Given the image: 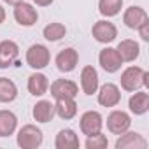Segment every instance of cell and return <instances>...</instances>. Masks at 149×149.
<instances>
[{"instance_id": "cell-10", "label": "cell", "mask_w": 149, "mask_h": 149, "mask_svg": "<svg viewBox=\"0 0 149 149\" xmlns=\"http://www.w3.org/2000/svg\"><path fill=\"white\" fill-rule=\"evenodd\" d=\"M79 93V86L70 79H56L51 84V95L53 98H76Z\"/></svg>"}, {"instance_id": "cell-27", "label": "cell", "mask_w": 149, "mask_h": 149, "mask_svg": "<svg viewBox=\"0 0 149 149\" xmlns=\"http://www.w3.org/2000/svg\"><path fill=\"white\" fill-rule=\"evenodd\" d=\"M137 30H139V33H140V39L147 42V40H149V21L142 23V25H140Z\"/></svg>"}, {"instance_id": "cell-21", "label": "cell", "mask_w": 149, "mask_h": 149, "mask_svg": "<svg viewBox=\"0 0 149 149\" xmlns=\"http://www.w3.org/2000/svg\"><path fill=\"white\" fill-rule=\"evenodd\" d=\"M47 90H49V81H47V77L44 74L35 72L28 77V91H30V95L42 97V95L47 93Z\"/></svg>"}, {"instance_id": "cell-13", "label": "cell", "mask_w": 149, "mask_h": 149, "mask_svg": "<svg viewBox=\"0 0 149 149\" xmlns=\"http://www.w3.org/2000/svg\"><path fill=\"white\" fill-rule=\"evenodd\" d=\"M147 140L137 132H125L116 140V149H146Z\"/></svg>"}, {"instance_id": "cell-14", "label": "cell", "mask_w": 149, "mask_h": 149, "mask_svg": "<svg viewBox=\"0 0 149 149\" xmlns=\"http://www.w3.org/2000/svg\"><path fill=\"white\" fill-rule=\"evenodd\" d=\"M98 86H100L98 72L95 70V67L86 65L81 70V88H83V93L84 95H93V93H97Z\"/></svg>"}, {"instance_id": "cell-4", "label": "cell", "mask_w": 149, "mask_h": 149, "mask_svg": "<svg viewBox=\"0 0 149 149\" xmlns=\"http://www.w3.org/2000/svg\"><path fill=\"white\" fill-rule=\"evenodd\" d=\"M102 126H104V118L97 111H86L79 119V128L86 137L102 132Z\"/></svg>"}, {"instance_id": "cell-26", "label": "cell", "mask_w": 149, "mask_h": 149, "mask_svg": "<svg viewBox=\"0 0 149 149\" xmlns=\"http://www.w3.org/2000/svg\"><path fill=\"white\" fill-rule=\"evenodd\" d=\"M107 146H109V140H107V137L102 132H98L95 135H90L86 139V142H84L86 149H105Z\"/></svg>"}, {"instance_id": "cell-16", "label": "cell", "mask_w": 149, "mask_h": 149, "mask_svg": "<svg viewBox=\"0 0 149 149\" xmlns=\"http://www.w3.org/2000/svg\"><path fill=\"white\" fill-rule=\"evenodd\" d=\"M130 112L135 116H142L149 111V93L147 91H133V95L128 100Z\"/></svg>"}, {"instance_id": "cell-9", "label": "cell", "mask_w": 149, "mask_h": 149, "mask_svg": "<svg viewBox=\"0 0 149 149\" xmlns=\"http://www.w3.org/2000/svg\"><path fill=\"white\" fill-rule=\"evenodd\" d=\"M98 104L104 107H116L121 102V90L114 83H105L104 86H98Z\"/></svg>"}, {"instance_id": "cell-15", "label": "cell", "mask_w": 149, "mask_h": 149, "mask_svg": "<svg viewBox=\"0 0 149 149\" xmlns=\"http://www.w3.org/2000/svg\"><path fill=\"white\" fill-rule=\"evenodd\" d=\"M146 21H149V16H147L146 9H142V7H139V6L128 7V9L125 11V14H123V23H125L128 28H132V30H137V28H139L142 23H146Z\"/></svg>"}, {"instance_id": "cell-22", "label": "cell", "mask_w": 149, "mask_h": 149, "mask_svg": "<svg viewBox=\"0 0 149 149\" xmlns=\"http://www.w3.org/2000/svg\"><path fill=\"white\" fill-rule=\"evenodd\" d=\"M18 126V118L14 112L2 109L0 111V137H9L16 132Z\"/></svg>"}, {"instance_id": "cell-17", "label": "cell", "mask_w": 149, "mask_h": 149, "mask_svg": "<svg viewBox=\"0 0 149 149\" xmlns=\"http://www.w3.org/2000/svg\"><path fill=\"white\" fill-rule=\"evenodd\" d=\"M32 116L37 123H49L54 118V104L51 100H39L32 109Z\"/></svg>"}, {"instance_id": "cell-1", "label": "cell", "mask_w": 149, "mask_h": 149, "mask_svg": "<svg viewBox=\"0 0 149 149\" xmlns=\"http://www.w3.org/2000/svg\"><path fill=\"white\" fill-rule=\"evenodd\" d=\"M119 83L125 91H137L144 86H149V74L140 67H128L123 70Z\"/></svg>"}, {"instance_id": "cell-30", "label": "cell", "mask_w": 149, "mask_h": 149, "mask_svg": "<svg viewBox=\"0 0 149 149\" xmlns=\"http://www.w3.org/2000/svg\"><path fill=\"white\" fill-rule=\"evenodd\" d=\"M6 4H9V6H16V4H19V2H23V0H4Z\"/></svg>"}, {"instance_id": "cell-2", "label": "cell", "mask_w": 149, "mask_h": 149, "mask_svg": "<svg viewBox=\"0 0 149 149\" xmlns=\"http://www.w3.org/2000/svg\"><path fill=\"white\" fill-rule=\"evenodd\" d=\"M16 142L21 149H37L44 142L42 130L37 128L35 125H25L23 128H19L16 135Z\"/></svg>"}, {"instance_id": "cell-3", "label": "cell", "mask_w": 149, "mask_h": 149, "mask_svg": "<svg viewBox=\"0 0 149 149\" xmlns=\"http://www.w3.org/2000/svg\"><path fill=\"white\" fill-rule=\"evenodd\" d=\"M51 53L44 44H32L26 51V63L33 70H42L49 65Z\"/></svg>"}, {"instance_id": "cell-24", "label": "cell", "mask_w": 149, "mask_h": 149, "mask_svg": "<svg viewBox=\"0 0 149 149\" xmlns=\"http://www.w3.org/2000/svg\"><path fill=\"white\" fill-rule=\"evenodd\" d=\"M123 9V0H98V11L105 18L118 16Z\"/></svg>"}, {"instance_id": "cell-29", "label": "cell", "mask_w": 149, "mask_h": 149, "mask_svg": "<svg viewBox=\"0 0 149 149\" xmlns=\"http://www.w3.org/2000/svg\"><path fill=\"white\" fill-rule=\"evenodd\" d=\"M4 21H6V9L0 6V25H2Z\"/></svg>"}, {"instance_id": "cell-28", "label": "cell", "mask_w": 149, "mask_h": 149, "mask_svg": "<svg viewBox=\"0 0 149 149\" xmlns=\"http://www.w3.org/2000/svg\"><path fill=\"white\" fill-rule=\"evenodd\" d=\"M33 2L39 6V7H47V6H51L54 0H33Z\"/></svg>"}, {"instance_id": "cell-20", "label": "cell", "mask_w": 149, "mask_h": 149, "mask_svg": "<svg viewBox=\"0 0 149 149\" xmlns=\"http://www.w3.org/2000/svg\"><path fill=\"white\" fill-rule=\"evenodd\" d=\"M54 114H58L65 121L76 118V114H77L76 100H74V98H58L56 104H54Z\"/></svg>"}, {"instance_id": "cell-23", "label": "cell", "mask_w": 149, "mask_h": 149, "mask_svg": "<svg viewBox=\"0 0 149 149\" xmlns=\"http://www.w3.org/2000/svg\"><path fill=\"white\" fill-rule=\"evenodd\" d=\"M16 97H18V86L7 77H0V102L9 104L16 100Z\"/></svg>"}, {"instance_id": "cell-18", "label": "cell", "mask_w": 149, "mask_h": 149, "mask_svg": "<svg viewBox=\"0 0 149 149\" xmlns=\"http://www.w3.org/2000/svg\"><path fill=\"white\" fill-rule=\"evenodd\" d=\"M54 147L56 149H76L79 147V137L76 135V132L72 128H63L56 135Z\"/></svg>"}, {"instance_id": "cell-6", "label": "cell", "mask_w": 149, "mask_h": 149, "mask_svg": "<svg viewBox=\"0 0 149 149\" xmlns=\"http://www.w3.org/2000/svg\"><path fill=\"white\" fill-rule=\"evenodd\" d=\"M91 33H93V37H95L97 42H100V44H109V42H112V40L118 37V28H116L114 23H111V21H107V19H100V21H97V23L93 25Z\"/></svg>"}, {"instance_id": "cell-25", "label": "cell", "mask_w": 149, "mask_h": 149, "mask_svg": "<svg viewBox=\"0 0 149 149\" xmlns=\"http://www.w3.org/2000/svg\"><path fill=\"white\" fill-rule=\"evenodd\" d=\"M65 33H67V28H65L63 23H49V25H46L44 30H42L44 39H46V40H51V42H56V40L63 39Z\"/></svg>"}, {"instance_id": "cell-5", "label": "cell", "mask_w": 149, "mask_h": 149, "mask_svg": "<svg viewBox=\"0 0 149 149\" xmlns=\"http://www.w3.org/2000/svg\"><path fill=\"white\" fill-rule=\"evenodd\" d=\"M132 126V118L125 111H112L107 116V130L114 135H121Z\"/></svg>"}, {"instance_id": "cell-19", "label": "cell", "mask_w": 149, "mask_h": 149, "mask_svg": "<svg viewBox=\"0 0 149 149\" xmlns=\"http://www.w3.org/2000/svg\"><path fill=\"white\" fill-rule=\"evenodd\" d=\"M116 51L119 53L123 61H135L140 54V46H139V42H135L132 39H125L118 44Z\"/></svg>"}, {"instance_id": "cell-7", "label": "cell", "mask_w": 149, "mask_h": 149, "mask_svg": "<svg viewBox=\"0 0 149 149\" xmlns=\"http://www.w3.org/2000/svg\"><path fill=\"white\" fill-rule=\"evenodd\" d=\"M14 19L21 26H33L39 19V13L32 4H26L25 0L14 6Z\"/></svg>"}, {"instance_id": "cell-11", "label": "cell", "mask_w": 149, "mask_h": 149, "mask_svg": "<svg viewBox=\"0 0 149 149\" xmlns=\"http://www.w3.org/2000/svg\"><path fill=\"white\" fill-rule=\"evenodd\" d=\"M77 61H79V54H77V51L74 49V47L61 49L56 54V60H54L56 68L60 72H65V74H68V72H72L74 68H76L77 67Z\"/></svg>"}, {"instance_id": "cell-12", "label": "cell", "mask_w": 149, "mask_h": 149, "mask_svg": "<svg viewBox=\"0 0 149 149\" xmlns=\"http://www.w3.org/2000/svg\"><path fill=\"white\" fill-rule=\"evenodd\" d=\"M19 47L14 40L0 42V68H9L11 65H18Z\"/></svg>"}, {"instance_id": "cell-8", "label": "cell", "mask_w": 149, "mask_h": 149, "mask_svg": "<svg viewBox=\"0 0 149 149\" xmlns=\"http://www.w3.org/2000/svg\"><path fill=\"white\" fill-rule=\"evenodd\" d=\"M98 63L107 74H114L121 68L123 60H121L119 53L116 51V47H104L98 54Z\"/></svg>"}]
</instances>
